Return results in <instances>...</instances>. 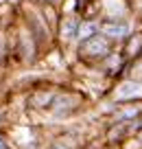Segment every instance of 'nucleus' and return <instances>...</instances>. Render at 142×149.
Listing matches in <instances>:
<instances>
[{"label":"nucleus","instance_id":"f257e3e1","mask_svg":"<svg viewBox=\"0 0 142 149\" xmlns=\"http://www.w3.org/2000/svg\"><path fill=\"white\" fill-rule=\"evenodd\" d=\"M85 55H107V42H103L101 37H90L83 46Z\"/></svg>","mask_w":142,"mask_h":149},{"label":"nucleus","instance_id":"f03ea898","mask_svg":"<svg viewBox=\"0 0 142 149\" xmlns=\"http://www.w3.org/2000/svg\"><path fill=\"white\" fill-rule=\"evenodd\" d=\"M103 31L107 33L109 37H125L129 31L127 24H114V22H105L103 24Z\"/></svg>","mask_w":142,"mask_h":149},{"label":"nucleus","instance_id":"7ed1b4c3","mask_svg":"<svg viewBox=\"0 0 142 149\" xmlns=\"http://www.w3.org/2000/svg\"><path fill=\"white\" fill-rule=\"evenodd\" d=\"M136 94H142L140 84H123L118 88V99H129V97H136Z\"/></svg>","mask_w":142,"mask_h":149},{"label":"nucleus","instance_id":"20e7f679","mask_svg":"<svg viewBox=\"0 0 142 149\" xmlns=\"http://www.w3.org/2000/svg\"><path fill=\"white\" fill-rule=\"evenodd\" d=\"M94 33H96V24H92V22L81 24V26L77 29V35L81 37V40H90V37H94Z\"/></svg>","mask_w":142,"mask_h":149},{"label":"nucleus","instance_id":"39448f33","mask_svg":"<svg viewBox=\"0 0 142 149\" xmlns=\"http://www.w3.org/2000/svg\"><path fill=\"white\" fill-rule=\"evenodd\" d=\"M77 22H74V20H66L64 22V31H61V35L66 37V40H70V37H74L77 35Z\"/></svg>","mask_w":142,"mask_h":149},{"label":"nucleus","instance_id":"423d86ee","mask_svg":"<svg viewBox=\"0 0 142 149\" xmlns=\"http://www.w3.org/2000/svg\"><path fill=\"white\" fill-rule=\"evenodd\" d=\"M138 114V107H131V110H125V112H118V121H125L129 116H136Z\"/></svg>","mask_w":142,"mask_h":149},{"label":"nucleus","instance_id":"0eeeda50","mask_svg":"<svg viewBox=\"0 0 142 149\" xmlns=\"http://www.w3.org/2000/svg\"><path fill=\"white\" fill-rule=\"evenodd\" d=\"M0 149H7V145H5V140L0 138Z\"/></svg>","mask_w":142,"mask_h":149},{"label":"nucleus","instance_id":"6e6552de","mask_svg":"<svg viewBox=\"0 0 142 149\" xmlns=\"http://www.w3.org/2000/svg\"><path fill=\"white\" fill-rule=\"evenodd\" d=\"M0 57H2V48H0Z\"/></svg>","mask_w":142,"mask_h":149}]
</instances>
